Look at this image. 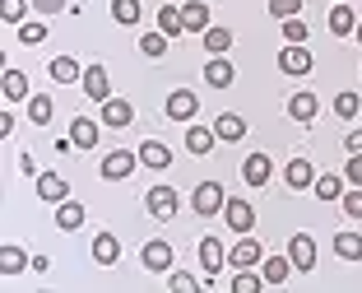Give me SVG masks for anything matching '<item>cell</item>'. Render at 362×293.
<instances>
[{"label": "cell", "mask_w": 362, "mask_h": 293, "mask_svg": "<svg viewBox=\"0 0 362 293\" xmlns=\"http://www.w3.org/2000/svg\"><path fill=\"white\" fill-rule=\"evenodd\" d=\"M168 42H172L168 33H144V38H139V52H144V56H163Z\"/></svg>", "instance_id": "38"}, {"label": "cell", "mask_w": 362, "mask_h": 293, "mask_svg": "<svg viewBox=\"0 0 362 293\" xmlns=\"http://www.w3.org/2000/svg\"><path fill=\"white\" fill-rule=\"evenodd\" d=\"M19 42H23V47L47 42V23H42V19H23V23H19Z\"/></svg>", "instance_id": "35"}, {"label": "cell", "mask_w": 362, "mask_h": 293, "mask_svg": "<svg viewBox=\"0 0 362 293\" xmlns=\"http://www.w3.org/2000/svg\"><path fill=\"white\" fill-rule=\"evenodd\" d=\"M344 177H349L353 186H362V149H358V154H349V168H344Z\"/></svg>", "instance_id": "45"}, {"label": "cell", "mask_w": 362, "mask_h": 293, "mask_svg": "<svg viewBox=\"0 0 362 293\" xmlns=\"http://www.w3.org/2000/svg\"><path fill=\"white\" fill-rule=\"evenodd\" d=\"M52 112H56V103L47 93H33L28 98V121H33V126H47V121H52Z\"/></svg>", "instance_id": "30"}, {"label": "cell", "mask_w": 362, "mask_h": 293, "mask_svg": "<svg viewBox=\"0 0 362 293\" xmlns=\"http://www.w3.org/2000/svg\"><path fill=\"white\" fill-rule=\"evenodd\" d=\"M181 19H186V28H191V33H204V28H209V5L186 0V5H181Z\"/></svg>", "instance_id": "26"}, {"label": "cell", "mask_w": 362, "mask_h": 293, "mask_svg": "<svg viewBox=\"0 0 362 293\" xmlns=\"http://www.w3.org/2000/svg\"><path fill=\"white\" fill-rule=\"evenodd\" d=\"M139 265H144V270H153V275H168L172 265H177V251H172L168 238H153V242H144V247H139Z\"/></svg>", "instance_id": "1"}, {"label": "cell", "mask_w": 362, "mask_h": 293, "mask_svg": "<svg viewBox=\"0 0 362 293\" xmlns=\"http://www.w3.org/2000/svg\"><path fill=\"white\" fill-rule=\"evenodd\" d=\"M70 140H75V149H93V144H98V121L75 117V121H70Z\"/></svg>", "instance_id": "21"}, {"label": "cell", "mask_w": 362, "mask_h": 293, "mask_svg": "<svg viewBox=\"0 0 362 293\" xmlns=\"http://www.w3.org/2000/svg\"><path fill=\"white\" fill-rule=\"evenodd\" d=\"M0 270H5V275L28 270V251H23V247H5V251H0Z\"/></svg>", "instance_id": "33"}, {"label": "cell", "mask_w": 362, "mask_h": 293, "mask_svg": "<svg viewBox=\"0 0 362 293\" xmlns=\"http://www.w3.org/2000/svg\"><path fill=\"white\" fill-rule=\"evenodd\" d=\"M344 214H349V219H362V186L344 191Z\"/></svg>", "instance_id": "44"}, {"label": "cell", "mask_w": 362, "mask_h": 293, "mask_svg": "<svg viewBox=\"0 0 362 293\" xmlns=\"http://www.w3.org/2000/svg\"><path fill=\"white\" fill-rule=\"evenodd\" d=\"M284 42H307V23L293 14V19H284Z\"/></svg>", "instance_id": "43"}, {"label": "cell", "mask_w": 362, "mask_h": 293, "mask_svg": "<svg viewBox=\"0 0 362 293\" xmlns=\"http://www.w3.org/2000/svg\"><path fill=\"white\" fill-rule=\"evenodd\" d=\"M168 289H172V293H177V289H181V293H191V289H204V284H195L186 270H168Z\"/></svg>", "instance_id": "42"}, {"label": "cell", "mask_w": 362, "mask_h": 293, "mask_svg": "<svg viewBox=\"0 0 362 293\" xmlns=\"http://www.w3.org/2000/svg\"><path fill=\"white\" fill-rule=\"evenodd\" d=\"M139 10H144V5H139V0H112V19L117 23H139Z\"/></svg>", "instance_id": "34"}, {"label": "cell", "mask_w": 362, "mask_h": 293, "mask_svg": "<svg viewBox=\"0 0 362 293\" xmlns=\"http://www.w3.org/2000/svg\"><path fill=\"white\" fill-rule=\"evenodd\" d=\"M311 52L302 42H288L284 52H279V70H284V75H293V79H302V75H311Z\"/></svg>", "instance_id": "3"}, {"label": "cell", "mask_w": 362, "mask_h": 293, "mask_svg": "<svg viewBox=\"0 0 362 293\" xmlns=\"http://www.w3.org/2000/svg\"><path fill=\"white\" fill-rule=\"evenodd\" d=\"M139 163H144V168H168L172 149L163 140H144V144H139Z\"/></svg>", "instance_id": "22"}, {"label": "cell", "mask_w": 362, "mask_h": 293, "mask_svg": "<svg viewBox=\"0 0 362 293\" xmlns=\"http://www.w3.org/2000/svg\"><path fill=\"white\" fill-rule=\"evenodd\" d=\"M204 79H209V88H228L233 84V65H228V56H209V65H204Z\"/></svg>", "instance_id": "17"}, {"label": "cell", "mask_w": 362, "mask_h": 293, "mask_svg": "<svg viewBox=\"0 0 362 293\" xmlns=\"http://www.w3.org/2000/svg\"><path fill=\"white\" fill-rule=\"evenodd\" d=\"M52 79L56 84H75V79H84V70H79L75 56H56L52 61Z\"/></svg>", "instance_id": "27"}, {"label": "cell", "mask_w": 362, "mask_h": 293, "mask_svg": "<svg viewBox=\"0 0 362 293\" xmlns=\"http://www.w3.org/2000/svg\"><path fill=\"white\" fill-rule=\"evenodd\" d=\"M200 38H204V52L209 56H228V47H233V33L228 28H204Z\"/></svg>", "instance_id": "29"}, {"label": "cell", "mask_w": 362, "mask_h": 293, "mask_svg": "<svg viewBox=\"0 0 362 293\" xmlns=\"http://www.w3.org/2000/svg\"><path fill=\"white\" fill-rule=\"evenodd\" d=\"M334 112H339V117H358V112H362V98L358 93H339V98H334Z\"/></svg>", "instance_id": "41"}, {"label": "cell", "mask_w": 362, "mask_h": 293, "mask_svg": "<svg viewBox=\"0 0 362 293\" xmlns=\"http://www.w3.org/2000/svg\"><path fill=\"white\" fill-rule=\"evenodd\" d=\"M214 140H218V135H214L209 126H191V130H186V149H191V154H209Z\"/></svg>", "instance_id": "31"}, {"label": "cell", "mask_w": 362, "mask_h": 293, "mask_svg": "<svg viewBox=\"0 0 362 293\" xmlns=\"http://www.w3.org/2000/svg\"><path fill=\"white\" fill-rule=\"evenodd\" d=\"M79 224H84V205H79V200H61V205H56V228L75 233Z\"/></svg>", "instance_id": "23"}, {"label": "cell", "mask_w": 362, "mask_h": 293, "mask_svg": "<svg viewBox=\"0 0 362 293\" xmlns=\"http://www.w3.org/2000/svg\"><path fill=\"white\" fill-rule=\"evenodd\" d=\"M214 135H218V140H228V144H237L246 135V121L237 117V112H223V117L214 121Z\"/></svg>", "instance_id": "19"}, {"label": "cell", "mask_w": 362, "mask_h": 293, "mask_svg": "<svg viewBox=\"0 0 362 293\" xmlns=\"http://www.w3.org/2000/svg\"><path fill=\"white\" fill-rule=\"evenodd\" d=\"M269 14L284 23V19H293V14H302V0H269Z\"/></svg>", "instance_id": "40"}, {"label": "cell", "mask_w": 362, "mask_h": 293, "mask_svg": "<svg viewBox=\"0 0 362 293\" xmlns=\"http://www.w3.org/2000/svg\"><path fill=\"white\" fill-rule=\"evenodd\" d=\"M288 256H293V270H316V238L311 233H293L288 238Z\"/></svg>", "instance_id": "4"}, {"label": "cell", "mask_w": 362, "mask_h": 293, "mask_svg": "<svg viewBox=\"0 0 362 293\" xmlns=\"http://www.w3.org/2000/svg\"><path fill=\"white\" fill-rule=\"evenodd\" d=\"M288 270H293V256H265V260H260V275H265V284H284Z\"/></svg>", "instance_id": "24"}, {"label": "cell", "mask_w": 362, "mask_h": 293, "mask_svg": "<svg viewBox=\"0 0 362 293\" xmlns=\"http://www.w3.org/2000/svg\"><path fill=\"white\" fill-rule=\"evenodd\" d=\"M158 33H168V38H181V33H186L181 5H163V10H158Z\"/></svg>", "instance_id": "28"}, {"label": "cell", "mask_w": 362, "mask_h": 293, "mask_svg": "<svg viewBox=\"0 0 362 293\" xmlns=\"http://www.w3.org/2000/svg\"><path fill=\"white\" fill-rule=\"evenodd\" d=\"M200 265H204V275H209V280H204V289H214V275H218V270L228 265V251H223V242L204 238V242H200Z\"/></svg>", "instance_id": "9"}, {"label": "cell", "mask_w": 362, "mask_h": 293, "mask_svg": "<svg viewBox=\"0 0 362 293\" xmlns=\"http://www.w3.org/2000/svg\"><path fill=\"white\" fill-rule=\"evenodd\" d=\"M195 112H200V98H195L191 88H177V93L168 98V117L172 121H191Z\"/></svg>", "instance_id": "11"}, {"label": "cell", "mask_w": 362, "mask_h": 293, "mask_svg": "<svg viewBox=\"0 0 362 293\" xmlns=\"http://www.w3.org/2000/svg\"><path fill=\"white\" fill-rule=\"evenodd\" d=\"M353 38H358V42H362V23H358V28H353Z\"/></svg>", "instance_id": "48"}, {"label": "cell", "mask_w": 362, "mask_h": 293, "mask_svg": "<svg viewBox=\"0 0 362 293\" xmlns=\"http://www.w3.org/2000/svg\"><path fill=\"white\" fill-rule=\"evenodd\" d=\"M84 93L93 103H107L112 98V75H107V65H88L84 70Z\"/></svg>", "instance_id": "10"}, {"label": "cell", "mask_w": 362, "mask_h": 293, "mask_svg": "<svg viewBox=\"0 0 362 293\" xmlns=\"http://www.w3.org/2000/svg\"><path fill=\"white\" fill-rule=\"evenodd\" d=\"M37 195H42L47 205H61V200H70V186H65L61 173H42L37 177Z\"/></svg>", "instance_id": "12"}, {"label": "cell", "mask_w": 362, "mask_h": 293, "mask_svg": "<svg viewBox=\"0 0 362 293\" xmlns=\"http://www.w3.org/2000/svg\"><path fill=\"white\" fill-rule=\"evenodd\" d=\"M33 5H37L42 14H56V10H65V0H33Z\"/></svg>", "instance_id": "47"}, {"label": "cell", "mask_w": 362, "mask_h": 293, "mask_svg": "<svg viewBox=\"0 0 362 293\" xmlns=\"http://www.w3.org/2000/svg\"><path fill=\"white\" fill-rule=\"evenodd\" d=\"M260 260H265V251H260V242L251 238V233H242V238H237V247L228 251V265H237V270H256Z\"/></svg>", "instance_id": "5"}, {"label": "cell", "mask_w": 362, "mask_h": 293, "mask_svg": "<svg viewBox=\"0 0 362 293\" xmlns=\"http://www.w3.org/2000/svg\"><path fill=\"white\" fill-rule=\"evenodd\" d=\"M135 163H139V149H112L103 159V177L107 182H121V177L135 173Z\"/></svg>", "instance_id": "6"}, {"label": "cell", "mask_w": 362, "mask_h": 293, "mask_svg": "<svg viewBox=\"0 0 362 293\" xmlns=\"http://www.w3.org/2000/svg\"><path fill=\"white\" fill-rule=\"evenodd\" d=\"M284 182L293 186V191H311V182H316V168H311L307 159H293L284 168Z\"/></svg>", "instance_id": "13"}, {"label": "cell", "mask_w": 362, "mask_h": 293, "mask_svg": "<svg viewBox=\"0 0 362 293\" xmlns=\"http://www.w3.org/2000/svg\"><path fill=\"white\" fill-rule=\"evenodd\" d=\"M353 28H358V14H353V5H334V10H330V33H334V38H349Z\"/></svg>", "instance_id": "25"}, {"label": "cell", "mask_w": 362, "mask_h": 293, "mask_svg": "<svg viewBox=\"0 0 362 293\" xmlns=\"http://www.w3.org/2000/svg\"><path fill=\"white\" fill-rule=\"evenodd\" d=\"M260 284H265V275H256V270H237L233 293H260Z\"/></svg>", "instance_id": "39"}, {"label": "cell", "mask_w": 362, "mask_h": 293, "mask_svg": "<svg viewBox=\"0 0 362 293\" xmlns=\"http://www.w3.org/2000/svg\"><path fill=\"white\" fill-rule=\"evenodd\" d=\"M93 260H98V265H117V260H121L117 233H98V238H93Z\"/></svg>", "instance_id": "15"}, {"label": "cell", "mask_w": 362, "mask_h": 293, "mask_svg": "<svg viewBox=\"0 0 362 293\" xmlns=\"http://www.w3.org/2000/svg\"><path fill=\"white\" fill-rule=\"evenodd\" d=\"M130 117H135V108H130V103H121V98H107V103H103V121H107L112 130L130 126Z\"/></svg>", "instance_id": "20"}, {"label": "cell", "mask_w": 362, "mask_h": 293, "mask_svg": "<svg viewBox=\"0 0 362 293\" xmlns=\"http://www.w3.org/2000/svg\"><path fill=\"white\" fill-rule=\"evenodd\" d=\"M5 98H10V103L28 98V75H23V70H5Z\"/></svg>", "instance_id": "36"}, {"label": "cell", "mask_w": 362, "mask_h": 293, "mask_svg": "<svg viewBox=\"0 0 362 293\" xmlns=\"http://www.w3.org/2000/svg\"><path fill=\"white\" fill-rule=\"evenodd\" d=\"M269 173H274V168H269V154H251V159L242 163L246 186H265V182H269Z\"/></svg>", "instance_id": "14"}, {"label": "cell", "mask_w": 362, "mask_h": 293, "mask_svg": "<svg viewBox=\"0 0 362 293\" xmlns=\"http://www.w3.org/2000/svg\"><path fill=\"white\" fill-rule=\"evenodd\" d=\"M144 205H149V214L153 219H163V224H168V219H177V209H181V200H177V186H149V195H144Z\"/></svg>", "instance_id": "2"}, {"label": "cell", "mask_w": 362, "mask_h": 293, "mask_svg": "<svg viewBox=\"0 0 362 293\" xmlns=\"http://www.w3.org/2000/svg\"><path fill=\"white\" fill-rule=\"evenodd\" d=\"M316 112H320L316 93H293V98H288V117H293V121H302V126H307V121L316 117Z\"/></svg>", "instance_id": "18"}, {"label": "cell", "mask_w": 362, "mask_h": 293, "mask_svg": "<svg viewBox=\"0 0 362 293\" xmlns=\"http://www.w3.org/2000/svg\"><path fill=\"white\" fill-rule=\"evenodd\" d=\"M223 214H228V228H233L237 238L256 228V209H251V200H242V195H237V200H228V205H223Z\"/></svg>", "instance_id": "7"}, {"label": "cell", "mask_w": 362, "mask_h": 293, "mask_svg": "<svg viewBox=\"0 0 362 293\" xmlns=\"http://www.w3.org/2000/svg\"><path fill=\"white\" fill-rule=\"evenodd\" d=\"M311 191L320 195V200H344V182L334 173H325V177H316V182H311Z\"/></svg>", "instance_id": "32"}, {"label": "cell", "mask_w": 362, "mask_h": 293, "mask_svg": "<svg viewBox=\"0 0 362 293\" xmlns=\"http://www.w3.org/2000/svg\"><path fill=\"white\" fill-rule=\"evenodd\" d=\"M0 19L5 23H23L28 19V0H0Z\"/></svg>", "instance_id": "37"}, {"label": "cell", "mask_w": 362, "mask_h": 293, "mask_svg": "<svg viewBox=\"0 0 362 293\" xmlns=\"http://www.w3.org/2000/svg\"><path fill=\"white\" fill-rule=\"evenodd\" d=\"M191 205H195V214H204V219H209V214H218V209L228 205V191H223L218 182H204L200 191H195V200H191Z\"/></svg>", "instance_id": "8"}, {"label": "cell", "mask_w": 362, "mask_h": 293, "mask_svg": "<svg viewBox=\"0 0 362 293\" xmlns=\"http://www.w3.org/2000/svg\"><path fill=\"white\" fill-rule=\"evenodd\" d=\"M344 149H349V154H358V149H362V126H353V130H349V140H344Z\"/></svg>", "instance_id": "46"}, {"label": "cell", "mask_w": 362, "mask_h": 293, "mask_svg": "<svg viewBox=\"0 0 362 293\" xmlns=\"http://www.w3.org/2000/svg\"><path fill=\"white\" fill-rule=\"evenodd\" d=\"M334 256L339 260H362V233H353V228L334 233Z\"/></svg>", "instance_id": "16"}]
</instances>
